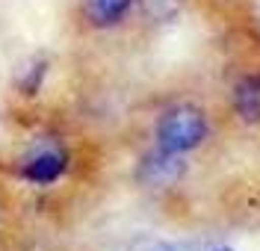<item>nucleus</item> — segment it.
Segmentation results:
<instances>
[{"mask_svg":"<svg viewBox=\"0 0 260 251\" xmlns=\"http://www.w3.org/2000/svg\"><path fill=\"white\" fill-rule=\"evenodd\" d=\"M142 9H145V15L154 18V21H169V18L178 15L180 0H142Z\"/></svg>","mask_w":260,"mask_h":251,"instance_id":"nucleus-6","label":"nucleus"},{"mask_svg":"<svg viewBox=\"0 0 260 251\" xmlns=\"http://www.w3.org/2000/svg\"><path fill=\"white\" fill-rule=\"evenodd\" d=\"M237 110L243 113L245 118H260V86L245 80V83L237 86Z\"/></svg>","mask_w":260,"mask_h":251,"instance_id":"nucleus-5","label":"nucleus"},{"mask_svg":"<svg viewBox=\"0 0 260 251\" xmlns=\"http://www.w3.org/2000/svg\"><path fill=\"white\" fill-rule=\"evenodd\" d=\"M62 171H65V154H59V151H45V154H39L36 160H30L24 166V177L30 184L45 186V184L59 181Z\"/></svg>","mask_w":260,"mask_h":251,"instance_id":"nucleus-4","label":"nucleus"},{"mask_svg":"<svg viewBox=\"0 0 260 251\" xmlns=\"http://www.w3.org/2000/svg\"><path fill=\"white\" fill-rule=\"evenodd\" d=\"M80 18L95 30H113L130 15L136 0H77Z\"/></svg>","mask_w":260,"mask_h":251,"instance_id":"nucleus-2","label":"nucleus"},{"mask_svg":"<svg viewBox=\"0 0 260 251\" xmlns=\"http://www.w3.org/2000/svg\"><path fill=\"white\" fill-rule=\"evenodd\" d=\"M139 174H142V181L148 186H172L180 181V174H183V163H180L178 154H169V151H151L145 160H142V166H139Z\"/></svg>","mask_w":260,"mask_h":251,"instance_id":"nucleus-3","label":"nucleus"},{"mask_svg":"<svg viewBox=\"0 0 260 251\" xmlns=\"http://www.w3.org/2000/svg\"><path fill=\"white\" fill-rule=\"evenodd\" d=\"M207 133H210L207 116L192 103H178V106H169L157 118L154 139H157V148L183 157V154L195 151L198 145H204Z\"/></svg>","mask_w":260,"mask_h":251,"instance_id":"nucleus-1","label":"nucleus"}]
</instances>
